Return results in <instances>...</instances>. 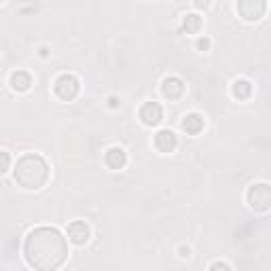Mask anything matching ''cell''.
<instances>
[{"label":"cell","instance_id":"7c38bea8","mask_svg":"<svg viewBox=\"0 0 271 271\" xmlns=\"http://www.w3.org/2000/svg\"><path fill=\"white\" fill-rule=\"evenodd\" d=\"M11 85H13V89H17V91H28L32 85V77H30V72H26V70H17V72L11 75Z\"/></svg>","mask_w":271,"mask_h":271},{"label":"cell","instance_id":"7a4b0ae2","mask_svg":"<svg viewBox=\"0 0 271 271\" xmlns=\"http://www.w3.org/2000/svg\"><path fill=\"white\" fill-rule=\"evenodd\" d=\"M49 178V165L40 155H23L15 165V182L28 191H38Z\"/></svg>","mask_w":271,"mask_h":271},{"label":"cell","instance_id":"2e32d148","mask_svg":"<svg viewBox=\"0 0 271 271\" xmlns=\"http://www.w3.org/2000/svg\"><path fill=\"white\" fill-rule=\"evenodd\" d=\"M9 153H3V172H9Z\"/></svg>","mask_w":271,"mask_h":271},{"label":"cell","instance_id":"ba28073f","mask_svg":"<svg viewBox=\"0 0 271 271\" xmlns=\"http://www.w3.org/2000/svg\"><path fill=\"white\" fill-rule=\"evenodd\" d=\"M178 144V138L172 130H161V132H157L155 134V146L157 151H161V153H172Z\"/></svg>","mask_w":271,"mask_h":271},{"label":"cell","instance_id":"8fae6325","mask_svg":"<svg viewBox=\"0 0 271 271\" xmlns=\"http://www.w3.org/2000/svg\"><path fill=\"white\" fill-rule=\"evenodd\" d=\"M180 127L184 132H187L189 136H197L199 132L204 130V117L202 115H197V112H191V115H184Z\"/></svg>","mask_w":271,"mask_h":271},{"label":"cell","instance_id":"277c9868","mask_svg":"<svg viewBox=\"0 0 271 271\" xmlns=\"http://www.w3.org/2000/svg\"><path fill=\"white\" fill-rule=\"evenodd\" d=\"M53 91L60 100H64V102H72V100L79 95V91H81V83L72 75H62V77L55 79Z\"/></svg>","mask_w":271,"mask_h":271},{"label":"cell","instance_id":"8992f818","mask_svg":"<svg viewBox=\"0 0 271 271\" xmlns=\"http://www.w3.org/2000/svg\"><path fill=\"white\" fill-rule=\"evenodd\" d=\"M140 119H142V123L149 125V127L159 125L161 119H163V108H161V104H157V102L142 104V108H140Z\"/></svg>","mask_w":271,"mask_h":271},{"label":"cell","instance_id":"4fadbf2b","mask_svg":"<svg viewBox=\"0 0 271 271\" xmlns=\"http://www.w3.org/2000/svg\"><path fill=\"white\" fill-rule=\"evenodd\" d=\"M233 95L237 100H248L252 95V85H250V81H246V79L235 81L233 83Z\"/></svg>","mask_w":271,"mask_h":271},{"label":"cell","instance_id":"ffe728a7","mask_svg":"<svg viewBox=\"0 0 271 271\" xmlns=\"http://www.w3.org/2000/svg\"><path fill=\"white\" fill-rule=\"evenodd\" d=\"M180 252H182L180 256H189V248H180Z\"/></svg>","mask_w":271,"mask_h":271},{"label":"cell","instance_id":"6da1fadb","mask_svg":"<svg viewBox=\"0 0 271 271\" xmlns=\"http://www.w3.org/2000/svg\"><path fill=\"white\" fill-rule=\"evenodd\" d=\"M23 252H26V261L30 267L40 269V271H51L64 265L68 256V246L58 229L38 227V229L28 233Z\"/></svg>","mask_w":271,"mask_h":271},{"label":"cell","instance_id":"52a82bcc","mask_svg":"<svg viewBox=\"0 0 271 271\" xmlns=\"http://www.w3.org/2000/svg\"><path fill=\"white\" fill-rule=\"evenodd\" d=\"M68 239L77 246H83L89 241V227L83 220H72L68 225Z\"/></svg>","mask_w":271,"mask_h":271},{"label":"cell","instance_id":"ac0fdd59","mask_svg":"<svg viewBox=\"0 0 271 271\" xmlns=\"http://www.w3.org/2000/svg\"><path fill=\"white\" fill-rule=\"evenodd\" d=\"M210 5V0H195V7L197 9H206Z\"/></svg>","mask_w":271,"mask_h":271},{"label":"cell","instance_id":"9a60e30c","mask_svg":"<svg viewBox=\"0 0 271 271\" xmlns=\"http://www.w3.org/2000/svg\"><path fill=\"white\" fill-rule=\"evenodd\" d=\"M197 49L208 51V49H210V38H199V40H197Z\"/></svg>","mask_w":271,"mask_h":271},{"label":"cell","instance_id":"d6986e66","mask_svg":"<svg viewBox=\"0 0 271 271\" xmlns=\"http://www.w3.org/2000/svg\"><path fill=\"white\" fill-rule=\"evenodd\" d=\"M108 102H110V108H117V106L121 104V102H119V97H110Z\"/></svg>","mask_w":271,"mask_h":271},{"label":"cell","instance_id":"5bb4252c","mask_svg":"<svg viewBox=\"0 0 271 271\" xmlns=\"http://www.w3.org/2000/svg\"><path fill=\"white\" fill-rule=\"evenodd\" d=\"M202 17L197 15V13H189V15H184V19H182V28L187 30L189 34H195V32H199L202 30Z\"/></svg>","mask_w":271,"mask_h":271},{"label":"cell","instance_id":"3957f363","mask_svg":"<svg viewBox=\"0 0 271 271\" xmlns=\"http://www.w3.org/2000/svg\"><path fill=\"white\" fill-rule=\"evenodd\" d=\"M246 199H248V206L256 212L271 210V184H265V182L252 184L246 193Z\"/></svg>","mask_w":271,"mask_h":271},{"label":"cell","instance_id":"e0dca14e","mask_svg":"<svg viewBox=\"0 0 271 271\" xmlns=\"http://www.w3.org/2000/svg\"><path fill=\"white\" fill-rule=\"evenodd\" d=\"M218 267H220V269H231V267L227 265V263H220V261H218V263H212V265H210V269H218Z\"/></svg>","mask_w":271,"mask_h":271},{"label":"cell","instance_id":"9c48e42d","mask_svg":"<svg viewBox=\"0 0 271 271\" xmlns=\"http://www.w3.org/2000/svg\"><path fill=\"white\" fill-rule=\"evenodd\" d=\"M161 93H163L167 100H180L182 93H184V83H182L178 77H167V79H163V83H161Z\"/></svg>","mask_w":271,"mask_h":271},{"label":"cell","instance_id":"30bf717a","mask_svg":"<svg viewBox=\"0 0 271 271\" xmlns=\"http://www.w3.org/2000/svg\"><path fill=\"white\" fill-rule=\"evenodd\" d=\"M104 163L110 167V169H123L125 163H127V155L123 149L115 146V149H108L106 155H104Z\"/></svg>","mask_w":271,"mask_h":271},{"label":"cell","instance_id":"5b68a950","mask_svg":"<svg viewBox=\"0 0 271 271\" xmlns=\"http://www.w3.org/2000/svg\"><path fill=\"white\" fill-rule=\"evenodd\" d=\"M237 13L244 21H259L267 13V0H237Z\"/></svg>","mask_w":271,"mask_h":271}]
</instances>
